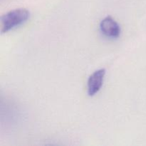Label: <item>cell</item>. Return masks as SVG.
Masks as SVG:
<instances>
[{"label": "cell", "instance_id": "1", "mask_svg": "<svg viewBox=\"0 0 146 146\" xmlns=\"http://www.w3.org/2000/svg\"><path fill=\"white\" fill-rule=\"evenodd\" d=\"M30 17V11L24 8L11 10L1 17V32L7 33L27 22Z\"/></svg>", "mask_w": 146, "mask_h": 146}, {"label": "cell", "instance_id": "2", "mask_svg": "<svg viewBox=\"0 0 146 146\" xmlns=\"http://www.w3.org/2000/svg\"><path fill=\"white\" fill-rule=\"evenodd\" d=\"M99 28L101 34L107 38L115 39L121 35V27L118 23L110 16L101 20Z\"/></svg>", "mask_w": 146, "mask_h": 146}, {"label": "cell", "instance_id": "3", "mask_svg": "<svg viewBox=\"0 0 146 146\" xmlns=\"http://www.w3.org/2000/svg\"><path fill=\"white\" fill-rule=\"evenodd\" d=\"M106 73L105 68H100L90 76L87 82V91L89 96H94L101 90L104 84Z\"/></svg>", "mask_w": 146, "mask_h": 146}]
</instances>
